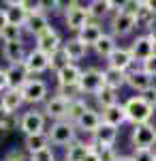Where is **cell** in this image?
<instances>
[{
  "label": "cell",
  "instance_id": "obj_1",
  "mask_svg": "<svg viewBox=\"0 0 156 161\" xmlns=\"http://www.w3.org/2000/svg\"><path fill=\"white\" fill-rule=\"evenodd\" d=\"M124 110H126V118L133 127L137 125H145L152 123L156 114V105L152 99H148L145 95H133L124 101Z\"/></svg>",
  "mask_w": 156,
  "mask_h": 161
},
{
  "label": "cell",
  "instance_id": "obj_2",
  "mask_svg": "<svg viewBox=\"0 0 156 161\" xmlns=\"http://www.w3.org/2000/svg\"><path fill=\"white\" fill-rule=\"evenodd\" d=\"M64 22L66 28L71 32H79L84 26H88L92 22L90 11H88V2H66V9H64Z\"/></svg>",
  "mask_w": 156,
  "mask_h": 161
},
{
  "label": "cell",
  "instance_id": "obj_3",
  "mask_svg": "<svg viewBox=\"0 0 156 161\" xmlns=\"http://www.w3.org/2000/svg\"><path fill=\"white\" fill-rule=\"evenodd\" d=\"M47 136H49V142H51L54 146H64V148H69L73 142H77V125H73L71 120L51 123Z\"/></svg>",
  "mask_w": 156,
  "mask_h": 161
},
{
  "label": "cell",
  "instance_id": "obj_4",
  "mask_svg": "<svg viewBox=\"0 0 156 161\" xmlns=\"http://www.w3.org/2000/svg\"><path fill=\"white\" fill-rule=\"evenodd\" d=\"M131 144H133V148H139V150H154V146H156V125L145 123V125L133 127Z\"/></svg>",
  "mask_w": 156,
  "mask_h": 161
},
{
  "label": "cell",
  "instance_id": "obj_5",
  "mask_svg": "<svg viewBox=\"0 0 156 161\" xmlns=\"http://www.w3.org/2000/svg\"><path fill=\"white\" fill-rule=\"evenodd\" d=\"M103 88H105L103 71L90 67V69H86L84 73H81V80H79V84H77V92H79V95H94L96 97Z\"/></svg>",
  "mask_w": 156,
  "mask_h": 161
},
{
  "label": "cell",
  "instance_id": "obj_6",
  "mask_svg": "<svg viewBox=\"0 0 156 161\" xmlns=\"http://www.w3.org/2000/svg\"><path fill=\"white\" fill-rule=\"evenodd\" d=\"M45 114L41 110H28L19 118V131L26 136H36V133H45Z\"/></svg>",
  "mask_w": 156,
  "mask_h": 161
},
{
  "label": "cell",
  "instance_id": "obj_7",
  "mask_svg": "<svg viewBox=\"0 0 156 161\" xmlns=\"http://www.w3.org/2000/svg\"><path fill=\"white\" fill-rule=\"evenodd\" d=\"M73 99H66L62 95H54L51 99L45 101V108H43V114L45 118L54 120V123H60V120H66L69 118V105H71Z\"/></svg>",
  "mask_w": 156,
  "mask_h": 161
},
{
  "label": "cell",
  "instance_id": "obj_8",
  "mask_svg": "<svg viewBox=\"0 0 156 161\" xmlns=\"http://www.w3.org/2000/svg\"><path fill=\"white\" fill-rule=\"evenodd\" d=\"M126 86H131L135 92H139V95H145V92H150L152 88L156 86V82H154V77L152 75H148L137 64V67H133L131 71L126 73Z\"/></svg>",
  "mask_w": 156,
  "mask_h": 161
},
{
  "label": "cell",
  "instance_id": "obj_9",
  "mask_svg": "<svg viewBox=\"0 0 156 161\" xmlns=\"http://www.w3.org/2000/svg\"><path fill=\"white\" fill-rule=\"evenodd\" d=\"M47 82L45 80H39V77H30L28 84L22 88V95H24L26 103H32V105H39V103H45L47 101Z\"/></svg>",
  "mask_w": 156,
  "mask_h": 161
},
{
  "label": "cell",
  "instance_id": "obj_10",
  "mask_svg": "<svg viewBox=\"0 0 156 161\" xmlns=\"http://www.w3.org/2000/svg\"><path fill=\"white\" fill-rule=\"evenodd\" d=\"M34 50L43 52V54H47V56H51V54H56L58 50H62V45H64V41H62L60 32L56 30V28H47L45 32H41L39 37H34Z\"/></svg>",
  "mask_w": 156,
  "mask_h": 161
},
{
  "label": "cell",
  "instance_id": "obj_11",
  "mask_svg": "<svg viewBox=\"0 0 156 161\" xmlns=\"http://www.w3.org/2000/svg\"><path fill=\"white\" fill-rule=\"evenodd\" d=\"M109 28H111L109 35H113L116 39L118 37H128V35H133V30H137V22H135V17L128 15V13L116 11L113 15H111Z\"/></svg>",
  "mask_w": 156,
  "mask_h": 161
},
{
  "label": "cell",
  "instance_id": "obj_12",
  "mask_svg": "<svg viewBox=\"0 0 156 161\" xmlns=\"http://www.w3.org/2000/svg\"><path fill=\"white\" fill-rule=\"evenodd\" d=\"M128 50H131L133 58H135V62H145L148 58H152L156 54V45L152 43V39L148 37V35H137V37L133 39V43L128 45Z\"/></svg>",
  "mask_w": 156,
  "mask_h": 161
},
{
  "label": "cell",
  "instance_id": "obj_13",
  "mask_svg": "<svg viewBox=\"0 0 156 161\" xmlns=\"http://www.w3.org/2000/svg\"><path fill=\"white\" fill-rule=\"evenodd\" d=\"M81 73H84V69H79L77 64H69V67H64L62 71L56 73V82H58V88H64V90H77V84H79V80H81Z\"/></svg>",
  "mask_w": 156,
  "mask_h": 161
},
{
  "label": "cell",
  "instance_id": "obj_14",
  "mask_svg": "<svg viewBox=\"0 0 156 161\" xmlns=\"http://www.w3.org/2000/svg\"><path fill=\"white\" fill-rule=\"evenodd\" d=\"M118 136H120V131H118L116 127L103 123L98 127V131L92 136L90 142L94 144V148H113V144L118 142Z\"/></svg>",
  "mask_w": 156,
  "mask_h": 161
},
{
  "label": "cell",
  "instance_id": "obj_15",
  "mask_svg": "<svg viewBox=\"0 0 156 161\" xmlns=\"http://www.w3.org/2000/svg\"><path fill=\"white\" fill-rule=\"evenodd\" d=\"M24 67H26V71L30 73V77L32 75H41L45 71H49V56L39 50H30L28 56H26Z\"/></svg>",
  "mask_w": 156,
  "mask_h": 161
},
{
  "label": "cell",
  "instance_id": "obj_16",
  "mask_svg": "<svg viewBox=\"0 0 156 161\" xmlns=\"http://www.w3.org/2000/svg\"><path fill=\"white\" fill-rule=\"evenodd\" d=\"M107 67L111 69H118V71H124V73H128L133 67H135V58H133V54L128 47H120L118 45V50L113 52L111 56L107 58Z\"/></svg>",
  "mask_w": 156,
  "mask_h": 161
},
{
  "label": "cell",
  "instance_id": "obj_17",
  "mask_svg": "<svg viewBox=\"0 0 156 161\" xmlns=\"http://www.w3.org/2000/svg\"><path fill=\"white\" fill-rule=\"evenodd\" d=\"M118 2H113V0H92V2H88V11H90V17H92V22H101V19H105L109 17L111 13L118 11Z\"/></svg>",
  "mask_w": 156,
  "mask_h": 161
},
{
  "label": "cell",
  "instance_id": "obj_18",
  "mask_svg": "<svg viewBox=\"0 0 156 161\" xmlns=\"http://www.w3.org/2000/svg\"><path fill=\"white\" fill-rule=\"evenodd\" d=\"M75 125H77V131H84L88 136H94L96 131H98V127L103 125V116H101V112H96L94 108H90Z\"/></svg>",
  "mask_w": 156,
  "mask_h": 161
},
{
  "label": "cell",
  "instance_id": "obj_19",
  "mask_svg": "<svg viewBox=\"0 0 156 161\" xmlns=\"http://www.w3.org/2000/svg\"><path fill=\"white\" fill-rule=\"evenodd\" d=\"M101 116H103V123L105 125H111V127H116V129H120L122 125L128 123L124 103H116V105H111V108L101 110Z\"/></svg>",
  "mask_w": 156,
  "mask_h": 161
},
{
  "label": "cell",
  "instance_id": "obj_20",
  "mask_svg": "<svg viewBox=\"0 0 156 161\" xmlns=\"http://www.w3.org/2000/svg\"><path fill=\"white\" fill-rule=\"evenodd\" d=\"M7 80H9V88L13 90H22L30 80V73L26 71L24 64H9L7 67Z\"/></svg>",
  "mask_w": 156,
  "mask_h": 161
},
{
  "label": "cell",
  "instance_id": "obj_21",
  "mask_svg": "<svg viewBox=\"0 0 156 161\" xmlns=\"http://www.w3.org/2000/svg\"><path fill=\"white\" fill-rule=\"evenodd\" d=\"M2 56L9 64H24L28 52H26L22 41H15V43H4L2 45Z\"/></svg>",
  "mask_w": 156,
  "mask_h": 161
},
{
  "label": "cell",
  "instance_id": "obj_22",
  "mask_svg": "<svg viewBox=\"0 0 156 161\" xmlns=\"http://www.w3.org/2000/svg\"><path fill=\"white\" fill-rule=\"evenodd\" d=\"M105 32H103V26L98 24V22H90L88 26H84L75 37L79 39L84 45H88V47H94L96 43L101 41V37H103Z\"/></svg>",
  "mask_w": 156,
  "mask_h": 161
},
{
  "label": "cell",
  "instance_id": "obj_23",
  "mask_svg": "<svg viewBox=\"0 0 156 161\" xmlns=\"http://www.w3.org/2000/svg\"><path fill=\"white\" fill-rule=\"evenodd\" d=\"M24 28L30 32V35L39 37L41 32H45L47 28H51V26H49V19H47L45 13L43 11H34V13H28V19H26Z\"/></svg>",
  "mask_w": 156,
  "mask_h": 161
},
{
  "label": "cell",
  "instance_id": "obj_24",
  "mask_svg": "<svg viewBox=\"0 0 156 161\" xmlns=\"http://www.w3.org/2000/svg\"><path fill=\"white\" fill-rule=\"evenodd\" d=\"M90 150H94V144L92 142H73L69 148L64 150V161H86V157L90 155Z\"/></svg>",
  "mask_w": 156,
  "mask_h": 161
},
{
  "label": "cell",
  "instance_id": "obj_25",
  "mask_svg": "<svg viewBox=\"0 0 156 161\" xmlns=\"http://www.w3.org/2000/svg\"><path fill=\"white\" fill-rule=\"evenodd\" d=\"M24 95H22V90H13V88H9V90H4L2 95H0V105L4 108V110L9 112V114H15V112L19 110L22 105H24Z\"/></svg>",
  "mask_w": 156,
  "mask_h": 161
},
{
  "label": "cell",
  "instance_id": "obj_26",
  "mask_svg": "<svg viewBox=\"0 0 156 161\" xmlns=\"http://www.w3.org/2000/svg\"><path fill=\"white\" fill-rule=\"evenodd\" d=\"M62 50L66 52V56H69V60H71L73 64H77V60L86 58V54H88V45H84L77 37H71V39L64 41Z\"/></svg>",
  "mask_w": 156,
  "mask_h": 161
},
{
  "label": "cell",
  "instance_id": "obj_27",
  "mask_svg": "<svg viewBox=\"0 0 156 161\" xmlns=\"http://www.w3.org/2000/svg\"><path fill=\"white\" fill-rule=\"evenodd\" d=\"M7 15H9V24L13 26H26V19H28V11L24 9L22 0H9L7 2Z\"/></svg>",
  "mask_w": 156,
  "mask_h": 161
},
{
  "label": "cell",
  "instance_id": "obj_28",
  "mask_svg": "<svg viewBox=\"0 0 156 161\" xmlns=\"http://www.w3.org/2000/svg\"><path fill=\"white\" fill-rule=\"evenodd\" d=\"M51 146V142H49V136L47 131L45 133H36V136H26L24 137V148L28 155H34L39 150H45Z\"/></svg>",
  "mask_w": 156,
  "mask_h": 161
},
{
  "label": "cell",
  "instance_id": "obj_29",
  "mask_svg": "<svg viewBox=\"0 0 156 161\" xmlns=\"http://www.w3.org/2000/svg\"><path fill=\"white\" fill-rule=\"evenodd\" d=\"M103 77H105V86L113 88V90H120L122 86H126V73H124V71L105 67V69H103Z\"/></svg>",
  "mask_w": 156,
  "mask_h": 161
},
{
  "label": "cell",
  "instance_id": "obj_30",
  "mask_svg": "<svg viewBox=\"0 0 156 161\" xmlns=\"http://www.w3.org/2000/svg\"><path fill=\"white\" fill-rule=\"evenodd\" d=\"M92 50H94L96 54L101 56V58H105V60H107L109 56H111L113 52L118 50V43H116V37H113V35H107V32H105V35L101 37V41L96 43V45L92 47Z\"/></svg>",
  "mask_w": 156,
  "mask_h": 161
},
{
  "label": "cell",
  "instance_id": "obj_31",
  "mask_svg": "<svg viewBox=\"0 0 156 161\" xmlns=\"http://www.w3.org/2000/svg\"><path fill=\"white\" fill-rule=\"evenodd\" d=\"M88 110H90V108H88L86 99H81V97H75V99L71 101V105H69V118H66V120H71V123L75 125Z\"/></svg>",
  "mask_w": 156,
  "mask_h": 161
},
{
  "label": "cell",
  "instance_id": "obj_32",
  "mask_svg": "<svg viewBox=\"0 0 156 161\" xmlns=\"http://www.w3.org/2000/svg\"><path fill=\"white\" fill-rule=\"evenodd\" d=\"M135 22H137V30L141 28V30H145V32H148V30L156 24V15L150 11V9H145V4H143V7L139 9V13L135 15Z\"/></svg>",
  "mask_w": 156,
  "mask_h": 161
},
{
  "label": "cell",
  "instance_id": "obj_33",
  "mask_svg": "<svg viewBox=\"0 0 156 161\" xmlns=\"http://www.w3.org/2000/svg\"><path fill=\"white\" fill-rule=\"evenodd\" d=\"M96 103L101 105V110H105V108H111V105L120 103V101H118V90L105 86L101 92H98V95H96Z\"/></svg>",
  "mask_w": 156,
  "mask_h": 161
},
{
  "label": "cell",
  "instance_id": "obj_34",
  "mask_svg": "<svg viewBox=\"0 0 156 161\" xmlns=\"http://www.w3.org/2000/svg\"><path fill=\"white\" fill-rule=\"evenodd\" d=\"M69 64H71V60H69V56H66V52H64V50H58L56 54L49 56V69H51L54 73L62 71V69L69 67Z\"/></svg>",
  "mask_w": 156,
  "mask_h": 161
},
{
  "label": "cell",
  "instance_id": "obj_35",
  "mask_svg": "<svg viewBox=\"0 0 156 161\" xmlns=\"http://www.w3.org/2000/svg\"><path fill=\"white\" fill-rule=\"evenodd\" d=\"M22 32H24L22 26L9 24L2 32H0V41H2V43H15V41H22Z\"/></svg>",
  "mask_w": 156,
  "mask_h": 161
},
{
  "label": "cell",
  "instance_id": "obj_36",
  "mask_svg": "<svg viewBox=\"0 0 156 161\" xmlns=\"http://www.w3.org/2000/svg\"><path fill=\"white\" fill-rule=\"evenodd\" d=\"M141 7H143V0H124V2H120L118 11H124V13H128V15L135 17Z\"/></svg>",
  "mask_w": 156,
  "mask_h": 161
},
{
  "label": "cell",
  "instance_id": "obj_37",
  "mask_svg": "<svg viewBox=\"0 0 156 161\" xmlns=\"http://www.w3.org/2000/svg\"><path fill=\"white\" fill-rule=\"evenodd\" d=\"M131 157L135 161H156V150H139V148H133Z\"/></svg>",
  "mask_w": 156,
  "mask_h": 161
},
{
  "label": "cell",
  "instance_id": "obj_38",
  "mask_svg": "<svg viewBox=\"0 0 156 161\" xmlns=\"http://www.w3.org/2000/svg\"><path fill=\"white\" fill-rule=\"evenodd\" d=\"M30 161H56V153L49 146V148H45V150H39L34 155H30Z\"/></svg>",
  "mask_w": 156,
  "mask_h": 161
},
{
  "label": "cell",
  "instance_id": "obj_39",
  "mask_svg": "<svg viewBox=\"0 0 156 161\" xmlns=\"http://www.w3.org/2000/svg\"><path fill=\"white\" fill-rule=\"evenodd\" d=\"M96 153H98L101 161H118V157H120L116 148H96Z\"/></svg>",
  "mask_w": 156,
  "mask_h": 161
},
{
  "label": "cell",
  "instance_id": "obj_40",
  "mask_svg": "<svg viewBox=\"0 0 156 161\" xmlns=\"http://www.w3.org/2000/svg\"><path fill=\"white\" fill-rule=\"evenodd\" d=\"M139 67H141V69H143V71H145L148 75H152V77L156 80V54L152 56V58H148L145 62H141Z\"/></svg>",
  "mask_w": 156,
  "mask_h": 161
},
{
  "label": "cell",
  "instance_id": "obj_41",
  "mask_svg": "<svg viewBox=\"0 0 156 161\" xmlns=\"http://www.w3.org/2000/svg\"><path fill=\"white\" fill-rule=\"evenodd\" d=\"M9 118H11V114L0 105V129H2V131H7V127H9Z\"/></svg>",
  "mask_w": 156,
  "mask_h": 161
},
{
  "label": "cell",
  "instance_id": "obj_42",
  "mask_svg": "<svg viewBox=\"0 0 156 161\" xmlns=\"http://www.w3.org/2000/svg\"><path fill=\"white\" fill-rule=\"evenodd\" d=\"M9 90V80H7V69H0V95Z\"/></svg>",
  "mask_w": 156,
  "mask_h": 161
},
{
  "label": "cell",
  "instance_id": "obj_43",
  "mask_svg": "<svg viewBox=\"0 0 156 161\" xmlns=\"http://www.w3.org/2000/svg\"><path fill=\"white\" fill-rule=\"evenodd\" d=\"M9 26V15H7V9H0V32Z\"/></svg>",
  "mask_w": 156,
  "mask_h": 161
},
{
  "label": "cell",
  "instance_id": "obj_44",
  "mask_svg": "<svg viewBox=\"0 0 156 161\" xmlns=\"http://www.w3.org/2000/svg\"><path fill=\"white\" fill-rule=\"evenodd\" d=\"M143 4H145V9H150L156 15V0H143Z\"/></svg>",
  "mask_w": 156,
  "mask_h": 161
},
{
  "label": "cell",
  "instance_id": "obj_45",
  "mask_svg": "<svg viewBox=\"0 0 156 161\" xmlns=\"http://www.w3.org/2000/svg\"><path fill=\"white\" fill-rule=\"evenodd\" d=\"M145 35H148V37L152 39V43H154V45H156V24L152 26V28H150V30H148V32H145Z\"/></svg>",
  "mask_w": 156,
  "mask_h": 161
},
{
  "label": "cell",
  "instance_id": "obj_46",
  "mask_svg": "<svg viewBox=\"0 0 156 161\" xmlns=\"http://www.w3.org/2000/svg\"><path fill=\"white\" fill-rule=\"evenodd\" d=\"M86 161H101V159H98V153H96V148L90 150V155L86 157Z\"/></svg>",
  "mask_w": 156,
  "mask_h": 161
},
{
  "label": "cell",
  "instance_id": "obj_47",
  "mask_svg": "<svg viewBox=\"0 0 156 161\" xmlns=\"http://www.w3.org/2000/svg\"><path fill=\"white\" fill-rule=\"evenodd\" d=\"M4 161H22V157H19V155H9Z\"/></svg>",
  "mask_w": 156,
  "mask_h": 161
},
{
  "label": "cell",
  "instance_id": "obj_48",
  "mask_svg": "<svg viewBox=\"0 0 156 161\" xmlns=\"http://www.w3.org/2000/svg\"><path fill=\"white\" fill-rule=\"evenodd\" d=\"M118 161H135L131 157V155H120V157H118Z\"/></svg>",
  "mask_w": 156,
  "mask_h": 161
},
{
  "label": "cell",
  "instance_id": "obj_49",
  "mask_svg": "<svg viewBox=\"0 0 156 161\" xmlns=\"http://www.w3.org/2000/svg\"><path fill=\"white\" fill-rule=\"evenodd\" d=\"M154 105H156V86H154Z\"/></svg>",
  "mask_w": 156,
  "mask_h": 161
}]
</instances>
